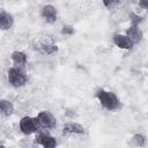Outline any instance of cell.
<instances>
[{
	"label": "cell",
	"mask_w": 148,
	"mask_h": 148,
	"mask_svg": "<svg viewBox=\"0 0 148 148\" xmlns=\"http://www.w3.org/2000/svg\"><path fill=\"white\" fill-rule=\"evenodd\" d=\"M96 99L98 101V103L101 104V106L108 111H118L121 109L123 104L119 99V97L111 90H106V89H98L95 94Z\"/></svg>",
	"instance_id": "6da1fadb"
},
{
	"label": "cell",
	"mask_w": 148,
	"mask_h": 148,
	"mask_svg": "<svg viewBox=\"0 0 148 148\" xmlns=\"http://www.w3.org/2000/svg\"><path fill=\"white\" fill-rule=\"evenodd\" d=\"M7 80L13 88H21L28 83V75L23 67L14 65L7 71Z\"/></svg>",
	"instance_id": "7a4b0ae2"
},
{
	"label": "cell",
	"mask_w": 148,
	"mask_h": 148,
	"mask_svg": "<svg viewBox=\"0 0 148 148\" xmlns=\"http://www.w3.org/2000/svg\"><path fill=\"white\" fill-rule=\"evenodd\" d=\"M42 125L38 121L37 117H30V116H24L21 118L18 121V128L24 135H31L37 133L40 130Z\"/></svg>",
	"instance_id": "3957f363"
},
{
	"label": "cell",
	"mask_w": 148,
	"mask_h": 148,
	"mask_svg": "<svg viewBox=\"0 0 148 148\" xmlns=\"http://www.w3.org/2000/svg\"><path fill=\"white\" fill-rule=\"evenodd\" d=\"M35 143L44 148H54L58 145V141L53 135L46 132H37L35 136Z\"/></svg>",
	"instance_id": "277c9868"
},
{
	"label": "cell",
	"mask_w": 148,
	"mask_h": 148,
	"mask_svg": "<svg viewBox=\"0 0 148 148\" xmlns=\"http://www.w3.org/2000/svg\"><path fill=\"white\" fill-rule=\"evenodd\" d=\"M40 17L43 18L44 22L49 24H53L58 20V9L53 5H44L40 8Z\"/></svg>",
	"instance_id": "5b68a950"
},
{
	"label": "cell",
	"mask_w": 148,
	"mask_h": 148,
	"mask_svg": "<svg viewBox=\"0 0 148 148\" xmlns=\"http://www.w3.org/2000/svg\"><path fill=\"white\" fill-rule=\"evenodd\" d=\"M37 119L40 123L42 127L44 128H54L57 126V118L54 117V114L47 110H43L40 112H38L37 114Z\"/></svg>",
	"instance_id": "8992f818"
},
{
	"label": "cell",
	"mask_w": 148,
	"mask_h": 148,
	"mask_svg": "<svg viewBox=\"0 0 148 148\" xmlns=\"http://www.w3.org/2000/svg\"><path fill=\"white\" fill-rule=\"evenodd\" d=\"M112 42L113 44L118 47V49H121V50H132L134 44L132 43V40L125 35V34H113L112 36Z\"/></svg>",
	"instance_id": "52a82bcc"
},
{
	"label": "cell",
	"mask_w": 148,
	"mask_h": 148,
	"mask_svg": "<svg viewBox=\"0 0 148 148\" xmlns=\"http://www.w3.org/2000/svg\"><path fill=\"white\" fill-rule=\"evenodd\" d=\"M62 134L66 136H68V135H82V134H84V127L80 123L69 121L62 126Z\"/></svg>",
	"instance_id": "ba28073f"
},
{
	"label": "cell",
	"mask_w": 148,
	"mask_h": 148,
	"mask_svg": "<svg viewBox=\"0 0 148 148\" xmlns=\"http://www.w3.org/2000/svg\"><path fill=\"white\" fill-rule=\"evenodd\" d=\"M125 35L132 40V43L135 45V44H139L142 39H143V32L141 30V28L139 25H135V24H131L126 31H125Z\"/></svg>",
	"instance_id": "9c48e42d"
},
{
	"label": "cell",
	"mask_w": 148,
	"mask_h": 148,
	"mask_svg": "<svg viewBox=\"0 0 148 148\" xmlns=\"http://www.w3.org/2000/svg\"><path fill=\"white\" fill-rule=\"evenodd\" d=\"M14 25V16L7 12L6 9H1L0 10V28L1 30L6 31V30H9L12 29Z\"/></svg>",
	"instance_id": "30bf717a"
},
{
	"label": "cell",
	"mask_w": 148,
	"mask_h": 148,
	"mask_svg": "<svg viewBox=\"0 0 148 148\" xmlns=\"http://www.w3.org/2000/svg\"><path fill=\"white\" fill-rule=\"evenodd\" d=\"M10 60L15 65V66H21V67H24L28 62V56L25 52L23 51H20V50H16V51H13L12 54H10Z\"/></svg>",
	"instance_id": "8fae6325"
},
{
	"label": "cell",
	"mask_w": 148,
	"mask_h": 148,
	"mask_svg": "<svg viewBox=\"0 0 148 148\" xmlns=\"http://www.w3.org/2000/svg\"><path fill=\"white\" fill-rule=\"evenodd\" d=\"M59 51V46L56 44V43H52V42H44V43H40L39 44V51L38 52H42L44 54H47V56H53L56 53H58Z\"/></svg>",
	"instance_id": "7c38bea8"
},
{
	"label": "cell",
	"mask_w": 148,
	"mask_h": 148,
	"mask_svg": "<svg viewBox=\"0 0 148 148\" xmlns=\"http://www.w3.org/2000/svg\"><path fill=\"white\" fill-rule=\"evenodd\" d=\"M14 105L9 99L1 98L0 99V112L2 117H10L14 113Z\"/></svg>",
	"instance_id": "4fadbf2b"
},
{
	"label": "cell",
	"mask_w": 148,
	"mask_h": 148,
	"mask_svg": "<svg viewBox=\"0 0 148 148\" xmlns=\"http://www.w3.org/2000/svg\"><path fill=\"white\" fill-rule=\"evenodd\" d=\"M147 136L142 133H135L133 136H132V143L136 147H145L147 145Z\"/></svg>",
	"instance_id": "5bb4252c"
},
{
	"label": "cell",
	"mask_w": 148,
	"mask_h": 148,
	"mask_svg": "<svg viewBox=\"0 0 148 148\" xmlns=\"http://www.w3.org/2000/svg\"><path fill=\"white\" fill-rule=\"evenodd\" d=\"M120 0H102L103 6L108 9V10H113L119 6Z\"/></svg>",
	"instance_id": "9a60e30c"
},
{
	"label": "cell",
	"mask_w": 148,
	"mask_h": 148,
	"mask_svg": "<svg viewBox=\"0 0 148 148\" xmlns=\"http://www.w3.org/2000/svg\"><path fill=\"white\" fill-rule=\"evenodd\" d=\"M128 17H130V21H131V24H135V25H139L142 21H143V17L141 15H138L135 13H130L128 14Z\"/></svg>",
	"instance_id": "2e32d148"
},
{
	"label": "cell",
	"mask_w": 148,
	"mask_h": 148,
	"mask_svg": "<svg viewBox=\"0 0 148 148\" xmlns=\"http://www.w3.org/2000/svg\"><path fill=\"white\" fill-rule=\"evenodd\" d=\"M60 32H61V35H65V36H72V35H74L75 29H74V27L71 25V24H64V25L61 27Z\"/></svg>",
	"instance_id": "e0dca14e"
},
{
	"label": "cell",
	"mask_w": 148,
	"mask_h": 148,
	"mask_svg": "<svg viewBox=\"0 0 148 148\" xmlns=\"http://www.w3.org/2000/svg\"><path fill=\"white\" fill-rule=\"evenodd\" d=\"M138 3H139L140 8L148 12V0H138Z\"/></svg>",
	"instance_id": "ac0fdd59"
}]
</instances>
